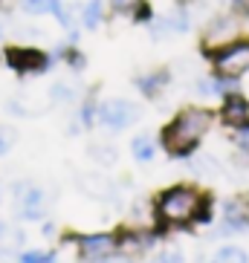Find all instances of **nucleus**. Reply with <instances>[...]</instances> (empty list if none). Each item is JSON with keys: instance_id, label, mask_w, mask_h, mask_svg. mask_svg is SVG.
<instances>
[{"instance_id": "nucleus-1", "label": "nucleus", "mask_w": 249, "mask_h": 263, "mask_svg": "<svg viewBox=\"0 0 249 263\" xmlns=\"http://www.w3.org/2000/svg\"><path fill=\"white\" fill-rule=\"evenodd\" d=\"M209 124H211L209 110L188 107L163 130V145L168 147L171 154H188V151H194V145L203 139V133L209 130Z\"/></svg>"}, {"instance_id": "nucleus-2", "label": "nucleus", "mask_w": 249, "mask_h": 263, "mask_svg": "<svg viewBox=\"0 0 249 263\" xmlns=\"http://www.w3.org/2000/svg\"><path fill=\"white\" fill-rule=\"evenodd\" d=\"M159 217L165 223H188V220H209V202L194 188H171L159 197Z\"/></svg>"}, {"instance_id": "nucleus-3", "label": "nucleus", "mask_w": 249, "mask_h": 263, "mask_svg": "<svg viewBox=\"0 0 249 263\" xmlns=\"http://www.w3.org/2000/svg\"><path fill=\"white\" fill-rule=\"evenodd\" d=\"M215 70L223 78H241L243 72H249V41L220 49L215 55Z\"/></svg>"}, {"instance_id": "nucleus-4", "label": "nucleus", "mask_w": 249, "mask_h": 263, "mask_svg": "<svg viewBox=\"0 0 249 263\" xmlns=\"http://www.w3.org/2000/svg\"><path fill=\"white\" fill-rule=\"evenodd\" d=\"M139 119V107L133 101H124V99H110L99 107V122L110 130H124L131 127L133 122Z\"/></svg>"}, {"instance_id": "nucleus-5", "label": "nucleus", "mask_w": 249, "mask_h": 263, "mask_svg": "<svg viewBox=\"0 0 249 263\" xmlns=\"http://www.w3.org/2000/svg\"><path fill=\"white\" fill-rule=\"evenodd\" d=\"M113 249H116L113 234H87V237L78 240V255H81V260H87V263H96V260L110 257Z\"/></svg>"}, {"instance_id": "nucleus-6", "label": "nucleus", "mask_w": 249, "mask_h": 263, "mask_svg": "<svg viewBox=\"0 0 249 263\" xmlns=\"http://www.w3.org/2000/svg\"><path fill=\"white\" fill-rule=\"evenodd\" d=\"M6 64L17 72H38L47 67V55L38 49H9L6 52Z\"/></svg>"}, {"instance_id": "nucleus-7", "label": "nucleus", "mask_w": 249, "mask_h": 263, "mask_svg": "<svg viewBox=\"0 0 249 263\" xmlns=\"http://www.w3.org/2000/svg\"><path fill=\"white\" fill-rule=\"evenodd\" d=\"M226 226L229 229H246L249 226V200L246 197H235L226 202Z\"/></svg>"}, {"instance_id": "nucleus-8", "label": "nucleus", "mask_w": 249, "mask_h": 263, "mask_svg": "<svg viewBox=\"0 0 249 263\" xmlns=\"http://www.w3.org/2000/svg\"><path fill=\"white\" fill-rule=\"evenodd\" d=\"M223 122L232 124V127L249 122V104H246V99H241V96H229L226 104H223Z\"/></svg>"}, {"instance_id": "nucleus-9", "label": "nucleus", "mask_w": 249, "mask_h": 263, "mask_svg": "<svg viewBox=\"0 0 249 263\" xmlns=\"http://www.w3.org/2000/svg\"><path fill=\"white\" fill-rule=\"evenodd\" d=\"M21 6H24V12H29V15H47V12H52V15H58L61 24L70 21V17L64 15L61 0H21Z\"/></svg>"}, {"instance_id": "nucleus-10", "label": "nucleus", "mask_w": 249, "mask_h": 263, "mask_svg": "<svg viewBox=\"0 0 249 263\" xmlns=\"http://www.w3.org/2000/svg\"><path fill=\"white\" fill-rule=\"evenodd\" d=\"M211 263H249V255L243 252L241 246H226V249H220L218 255H215Z\"/></svg>"}, {"instance_id": "nucleus-11", "label": "nucleus", "mask_w": 249, "mask_h": 263, "mask_svg": "<svg viewBox=\"0 0 249 263\" xmlns=\"http://www.w3.org/2000/svg\"><path fill=\"white\" fill-rule=\"evenodd\" d=\"M84 26L87 29H96V26H99V21H101V0H90V3H87L84 6Z\"/></svg>"}, {"instance_id": "nucleus-12", "label": "nucleus", "mask_w": 249, "mask_h": 263, "mask_svg": "<svg viewBox=\"0 0 249 263\" xmlns=\"http://www.w3.org/2000/svg\"><path fill=\"white\" fill-rule=\"evenodd\" d=\"M133 156H136V159H142V162H145V159H151V156H154V145H151V139L139 136V139L133 142Z\"/></svg>"}, {"instance_id": "nucleus-13", "label": "nucleus", "mask_w": 249, "mask_h": 263, "mask_svg": "<svg viewBox=\"0 0 249 263\" xmlns=\"http://www.w3.org/2000/svg\"><path fill=\"white\" fill-rule=\"evenodd\" d=\"M12 145H15V130H12V127H6V124H0V156L9 154V151H12Z\"/></svg>"}, {"instance_id": "nucleus-14", "label": "nucleus", "mask_w": 249, "mask_h": 263, "mask_svg": "<svg viewBox=\"0 0 249 263\" xmlns=\"http://www.w3.org/2000/svg\"><path fill=\"white\" fill-rule=\"evenodd\" d=\"M17 263H52V255H47V252H26V255H21Z\"/></svg>"}, {"instance_id": "nucleus-15", "label": "nucleus", "mask_w": 249, "mask_h": 263, "mask_svg": "<svg viewBox=\"0 0 249 263\" xmlns=\"http://www.w3.org/2000/svg\"><path fill=\"white\" fill-rule=\"evenodd\" d=\"M235 142H238L243 151H249V122L238 124V130H235Z\"/></svg>"}, {"instance_id": "nucleus-16", "label": "nucleus", "mask_w": 249, "mask_h": 263, "mask_svg": "<svg viewBox=\"0 0 249 263\" xmlns=\"http://www.w3.org/2000/svg\"><path fill=\"white\" fill-rule=\"evenodd\" d=\"M151 263H183V255L180 252H163V255L154 257Z\"/></svg>"}, {"instance_id": "nucleus-17", "label": "nucleus", "mask_w": 249, "mask_h": 263, "mask_svg": "<svg viewBox=\"0 0 249 263\" xmlns=\"http://www.w3.org/2000/svg\"><path fill=\"white\" fill-rule=\"evenodd\" d=\"M136 3L139 0H110V6L116 9V12H131V9H136Z\"/></svg>"}, {"instance_id": "nucleus-18", "label": "nucleus", "mask_w": 249, "mask_h": 263, "mask_svg": "<svg viewBox=\"0 0 249 263\" xmlns=\"http://www.w3.org/2000/svg\"><path fill=\"white\" fill-rule=\"evenodd\" d=\"M0 38H3V21H0Z\"/></svg>"}]
</instances>
